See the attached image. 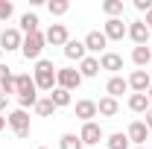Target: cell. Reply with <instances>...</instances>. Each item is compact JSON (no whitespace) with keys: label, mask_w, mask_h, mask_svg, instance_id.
Masks as SVG:
<instances>
[{"label":"cell","mask_w":152,"mask_h":149,"mask_svg":"<svg viewBox=\"0 0 152 149\" xmlns=\"http://www.w3.org/2000/svg\"><path fill=\"white\" fill-rule=\"evenodd\" d=\"M32 79H35L38 91H53L56 88V67H53V61L50 58H38L35 70H32Z\"/></svg>","instance_id":"1"},{"label":"cell","mask_w":152,"mask_h":149,"mask_svg":"<svg viewBox=\"0 0 152 149\" xmlns=\"http://www.w3.org/2000/svg\"><path fill=\"white\" fill-rule=\"evenodd\" d=\"M44 32H32V35H23V44H20V53L26 61H38L41 58V50H44Z\"/></svg>","instance_id":"2"},{"label":"cell","mask_w":152,"mask_h":149,"mask_svg":"<svg viewBox=\"0 0 152 149\" xmlns=\"http://www.w3.org/2000/svg\"><path fill=\"white\" fill-rule=\"evenodd\" d=\"M82 85V73L73 70V67H58L56 70V88H64V91H73Z\"/></svg>","instance_id":"3"},{"label":"cell","mask_w":152,"mask_h":149,"mask_svg":"<svg viewBox=\"0 0 152 149\" xmlns=\"http://www.w3.org/2000/svg\"><path fill=\"white\" fill-rule=\"evenodd\" d=\"M6 123L12 126V131L18 137H29V114L23 111V108H15V111L6 117Z\"/></svg>","instance_id":"4"},{"label":"cell","mask_w":152,"mask_h":149,"mask_svg":"<svg viewBox=\"0 0 152 149\" xmlns=\"http://www.w3.org/2000/svg\"><path fill=\"white\" fill-rule=\"evenodd\" d=\"M79 140L82 143H88V146H94V143H99V140H105V131H102V126L99 123H82V131H79Z\"/></svg>","instance_id":"5"},{"label":"cell","mask_w":152,"mask_h":149,"mask_svg":"<svg viewBox=\"0 0 152 149\" xmlns=\"http://www.w3.org/2000/svg\"><path fill=\"white\" fill-rule=\"evenodd\" d=\"M20 44H23V32L15 29V26H9V29H3L0 32V50H20Z\"/></svg>","instance_id":"6"},{"label":"cell","mask_w":152,"mask_h":149,"mask_svg":"<svg viewBox=\"0 0 152 149\" xmlns=\"http://www.w3.org/2000/svg\"><path fill=\"white\" fill-rule=\"evenodd\" d=\"M126 32H129V26L123 23V18H108L105 26H102V35L108 38V41H123Z\"/></svg>","instance_id":"7"},{"label":"cell","mask_w":152,"mask_h":149,"mask_svg":"<svg viewBox=\"0 0 152 149\" xmlns=\"http://www.w3.org/2000/svg\"><path fill=\"white\" fill-rule=\"evenodd\" d=\"M126 82H129V88H132L134 93H146L152 88V76L146 73V70H132V76H129Z\"/></svg>","instance_id":"8"},{"label":"cell","mask_w":152,"mask_h":149,"mask_svg":"<svg viewBox=\"0 0 152 149\" xmlns=\"http://www.w3.org/2000/svg\"><path fill=\"white\" fill-rule=\"evenodd\" d=\"M44 41L47 44H53V47H64L70 38H67V26L64 23H53L47 32H44Z\"/></svg>","instance_id":"9"},{"label":"cell","mask_w":152,"mask_h":149,"mask_svg":"<svg viewBox=\"0 0 152 149\" xmlns=\"http://www.w3.org/2000/svg\"><path fill=\"white\" fill-rule=\"evenodd\" d=\"M126 35L132 38L137 47H143V44H149V26H146L143 20H132V23H129V32H126Z\"/></svg>","instance_id":"10"},{"label":"cell","mask_w":152,"mask_h":149,"mask_svg":"<svg viewBox=\"0 0 152 149\" xmlns=\"http://www.w3.org/2000/svg\"><path fill=\"white\" fill-rule=\"evenodd\" d=\"M126 137H129V143H146V137H149V129H146V123L143 120H132L129 123V131H126Z\"/></svg>","instance_id":"11"},{"label":"cell","mask_w":152,"mask_h":149,"mask_svg":"<svg viewBox=\"0 0 152 149\" xmlns=\"http://www.w3.org/2000/svg\"><path fill=\"white\" fill-rule=\"evenodd\" d=\"M82 44H85V50H88V53H99V50H105L108 38L102 35L99 29H94V32H88V35L82 38Z\"/></svg>","instance_id":"12"},{"label":"cell","mask_w":152,"mask_h":149,"mask_svg":"<svg viewBox=\"0 0 152 149\" xmlns=\"http://www.w3.org/2000/svg\"><path fill=\"white\" fill-rule=\"evenodd\" d=\"M76 117H79L82 123H91L96 117V102L94 99H79V102H76Z\"/></svg>","instance_id":"13"},{"label":"cell","mask_w":152,"mask_h":149,"mask_svg":"<svg viewBox=\"0 0 152 149\" xmlns=\"http://www.w3.org/2000/svg\"><path fill=\"white\" fill-rule=\"evenodd\" d=\"M99 70H102V67H99V58H94V56H85L82 61H79V73H82V79H94Z\"/></svg>","instance_id":"14"},{"label":"cell","mask_w":152,"mask_h":149,"mask_svg":"<svg viewBox=\"0 0 152 149\" xmlns=\"http://www.w3.org/2000/svg\"><path fill=\"white\" fill-rule=\"evenodd\" d=\"M105 91H108V96L117 99V96H123V93L129 91V82H126L123 76H111V79L105 82Z\"/></svg>","instance_id":"15"},{"label":"cell","mask_w":152,"mask_h":149,"mask_svg":"<svg viewBox=\"0 0 152 149\" xmlns=\"http://www.w3.org/2000/svg\"><path fill=\"white\" fill-rule=\"evenodd\" d=\"M117 111H120V102L114 96H102L96 102V114H102V117H117Z\"/></svg>","instance_id":"16"},{"label":"cell","mask_w":152,"mask_h":149,"mask_svg":"<svg viewBox=\"0 0 152 149\" xmlns=\"http://www.w3.org/2000/svg\"><path fill=\"white\" fill-rule=\"evenodd\" d=\"M129 111L146 114L149 111V96H146V93H132V96H129Z\"/></svg>","instance_id":"17"},{"label":"cell","mask_w":152,"mask_h":149,"mask_svg":"<svg viewBox=\"0 0 152 149\" xmlns=\"http://www.w3.org/2000/svg\"><path fill=\"white\" fill-rule=\"evenodd\" d=\"M64 56H67V58H76V61H82V58L88 56V50H85V44H82V41H73V38H70V41L64 44Z\"/></svg>","instance_id":"18"},{"label":"cell","mask_w":152,"mask_h":149,"mask_svg":"<svg viewBox=\"0 0 152 149\" xmlns=\"http://www.w3.org/2000/svg\"><path fill=\"white\" fill-rule=\"evenodd\" d=\"M99 67H102V70H123V56H117V53H102V56H99Z\"/></svg>","instance_id":"19"},{"label":"cell","mask_w":152,"mask_h":149,"mask_svg":"<svg viewBox=\"0 0 152 149\" xmlns=\"http://www.w3.org/2000/svg\"><path fill=\"white\" fill-rule=\"evenodd\" d=\"M20 32H23V35H32V32H38V15H35V12H26V15H20Z\"/></svg>","instance_id":"20"},{"label":"cell","mask_w":152,"mask_h":149,"mask_svg":"<svg viewBox=\"0 0 152 149\" xmlns=\"http://www.w3.org/2000/svg\"><path fill=\"white\" fill-rule=\"evenodd\" d=\"M132 61L137 64V67H146V64L152 61V50L146 47V44H143V47H134L132 50Z\"/></svg>","instance_id":"21"},{"label":"cell","mask_w":152,"mask_h":149,"mask_svg":"<svg viewBox=\"0 0 152 149\" xmlns=\"http://www.w3.org/2000/svg\"><path fill=\"white\" fill-rule=\"evenodd\" d=\"M105 143H108V149H129V146H132V143H129V137H126L123 131L108 134V137H105Z\"/></svg>","instance_id":"22"},{"label":"cell","mask_w":152,"mask_h":149,"mask_svg":"<svg viewBox=\"0 0 152 149\" xmlns=\"http://www.w3.org/2000/svg\"><path fill=\"white\" fill-rule=\"evenodd\" d=\"M50 99H53L56 108H64V105H70V91H64V88H53V91H50Z\"/></svg>","instance_id":"23"},{"label":"cell","mask_w":152,"mask_h":149,"mask_svg":"<svg viewBox=\"0 0 152 149\" xmlns=\"http://www.w3.org/2000/svg\"><path fill=\"white\" fill-rule=\"evenodd\" d=\"M53 111H56L53 99H50V96H38V102H35V114L38 117H50Z\"/></svg>","instance_id":"24"},{"label":"cell","mask_w":152,"mask_h":149,"mask_svg":"<svg viewBox=\"0 0 152 149\" xmlns=\"http://www.w3.org/2000/svg\"><path fill=\"white\" fill-rule=\"evenodd\" d=\"M82 146H85V143L79 140V134H70V131H67V134L58 137V149H82Z\"/></svg>","instance_id":"25"},{"label":"cell","mask_w":152,"mask_h":149,"mask_svg":"<svg viewBox=\"0 0 152 149\" xmlns=\"http://www.w3.org/2000/svg\"><path fill=\"white\" fill-rule=\"evenodd\" d=\"M102 12H105L108 18H120V15H123V0H105V3H102Z\"/></svg>","instance_id":"26"},{"label":"cell","mask_w":152,"mask_h":149,"mask_svg":"<svg viewBox=\"0 0 152 149\" xmlns=\"http://www.w3.org/2000/svg\"><path fill=\"white\" fill-rule=\"evenodd\" d=\"M47 9H50V15H67L70 3H67V0H50V3H47Z\"/></svg>","instance_id":"27"},{"label":"cell","mask_w":152,"mask_h":149,"mask_svg":"<svg viewBox=\"0 0 152 149\" xmlns=\"http://www.w3.org/2000/svg\"><path fill=\"white\" fill-rule=\"evenodd\" d=\"M12 12H15V6H12L9 0H0V20H9Z\"/></svg>","instance_id":"28"},{"label":"cell","mask_w":152,"mask_h":149,"mask_svg":"<svg viewBox=\"0 0 152 149\" xmlns=\"http://www.w3.org/2000/svg\"><path fill=\"white\" fill-rule=\"evenodd\" d=\"M0 91L6 93V96H9V93H15V76H9L6 82H0Z\"/></svg>","instance_id":"29"},{"label":"cell","mask_w":152,"mask_h":149,"mask_svg":"<svg viewBox=\"0 0 152 149\" xmlns=\"http://www.w3.org/2000/svg\"><path fill=\"white\" fill-rule=\"evenodd\" d=\"M134 9L137 12H152V0H134Z\"/></svg>","instance_id":"30"},{"label":"cell","mask_w":152,"mask_h":149,"mask_svg":"<svg viewBox=\"0 0 152 149\" xmlns=\"http://www.w3.org/2000/svg\"><path fill=\"white\" fill-rule=\"evenodd\" d=\"M9 76H12V67H6V64L0 61V82H6Z\"/></svg>","instance_id":"31"},{"label":"cell","mask_w":152,"mask_h":149,"mask_svg":"<svg viewBox=\"0 0 152 149\" xmlns=\"http://www.w3.org/2000/svg\"><path fill=\"white\" fill-rule=\"evenodd\" d=\"M143 123H146V129L152 131V108H149V111H146V120H143Z\"/></svg>","instance_id":"32"},{"label":"cell","mask_w":152,"mask_h":149,"mask_svg":"<svg viewBox=\"0 0 152 149\" xmlns=\"http://www.w3.org/2000/svg\"><path fill=\"white\" fill-rule=\"evenodd\" d=\"M6 102H9V96H6V93L0 91V111H3V108H6Z\"/></svg>","instance_id":"33"},{"label":"cell","mask_w":152,"mask_h":149,"mask_svg":"<svg viewBox=\"0 0 152 149\" xmlns=\"http://www.w3.org/2000/svg\"><path fill=\"white\" fill-rule=\"evenodd\" d=\"M146 26H149V32H152V12H146V20H143Z\"/></svg>","instance_id":"34"},{"label":"cell","mask_w":152,"mask_h":149,"mask_svg":"<svg viewBox=\"0 0 152 149\" xmlns=\"http://www.w3.org/2000/svg\"><path fill=\"white\" fill-rule=\"evenodd\" d=\"M6 129V117H3V114H0V131Z\"/></svg>","instance_id":"35"},{"label":"cell","mask_w":152,"mask_h":149,"mask_svg":"<svg viewBox=\"0 0 152 149\" xmlns=\"http://www.w3.org/2000/svg\"><path fill=\"white\" fill-rule=\"evenodd\" d=\"M146 96H149V102H152V88H149V91H146Z\"/></svg>","instance_id":"36"},{"label":"cell","mask_w":152,"mask_h":149,"mask_svg":"<svg viewBox=\"0 0 152 149\" xmlns=\"http://www.w3.org/2000/svg\"><path fill=\"white\" fill-rule=\"evenodd\" d=\"M38 149H47V146H38Z\"/></svg>","instance_id":"37"},{"label":"cell","mask_w":152,"mask_h":149,"mask_svg":"<svg viewBox=\"0 0 152 149\" xmlns=\"http://www.w3.org/2000/svg\"><path fill=\"white\" fill-rule=\"evenodd\" d=\"M137 149H143V146H137Z\"/></svg>","instance_id":"38"},{"label":"cell","mask_w":152,"mask_h":149,"mask_svg":"<svg viewBox=\"0 0 152 149\" xmlns=\"http://www.w3.org/2000/svg\"><path fill=\"white\" fill-rule=\"evenodd\" d=\"M0 53H3V50H0Z\"/></svg>","instance_id":"39"}]
</instances>
